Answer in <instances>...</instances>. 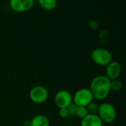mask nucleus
I'll list each match as a JSON object with an SVG mask.
<instances>
[{"instance_id": "nucleus-11", "label": "nucleus", "mask_w": 126, "mask_h": 126, "mask_svg": "<svg viewBox=\"0 0 126 126\" xmlns=\"http://www.w3.org/2000/svg\"><path fill=\"white\" fill-rule=\"evenodd\" d=\"M38 2L40 7L46 10H54L58 4V2L55 0H38Z\"/></svg>"}, {"instance_id": "nucleus-14", "label": "nucleus", "mask_w": 126, "mask_h": 126, "mask_svg": "<svg viewBox=\"0 0 126 126\" xmlns=\"http://www.w3.org/2000/svg\"><path fill=\"white\" fill-rule=\"evenodd\" d=\"M88 111L86 107H83V106H78L77 111H76V115L78 117L83 119L85 117H86L88 115Z\"/></svg>"}, {"instance_id": "nucleus-8", "label": "nucleus", "mask_w": 126, "mask_h": 126, "mask_svg": "<svg viewBox=\"0 0 126 126\" xmlns=\"http://www.w3.org/2000/svg\"><path fill=\"white\" fill-rule=\"evenodd\" d=\"M122 72V66L118 61H112L106 66L105 76L110 80L118 79Z\"/></svg>"}, {"instance_id": "nucleus-9", "label": "nucleus", "mask_w": 126, "mask_h": 126, "mask_svg": "<svg viewBox=\"0 0 126 126\" xmlns=\"http://www.w3.org/2000/svg\"><path fill=\"white\" fill-rule=\"evenodd\" d=\"M80 126H103V123L99 118L97 114H88L81 119Z\"/></svg>"}, {"instance_id": "nucleus-15", "label": "nucleus", "mask_w": 126, "mask_h": 126, "mask_svg": "<svg viewBox=\"0 0 126 126\" xmlns=\"http://www.w3.org/2000/svg\"><path fill=\"white\" fill-rule=\"evenodd\" d=\"M78 106L74 104L73 103L67 108V111H68V114L69 116L72 117V116H75L76 115V111H77Z\"/></svg>"}, {"instance_id": "nucleus-1", "label": "nucleus", "mask_w": 126, "mask_h": 126, "mask_svg": "<svg viewBox=\"0 0 126 126\" xmlns=\"http://www.w3.org/2000/svg\"><path fill=\"white\" fill-rule=\"evenodd\" d=\"M111 80L105 75H98L94 78L90 83V91L92 93L94 99L103 100L106 99L110 92Z\"/></svg>"}, {"instance_id": "nucleus-16", "label": "nucleus", "mask_w": 126, "mask_h": 126, "mask_svg": "<svg viewBox=\"0 0 126 126\" xmlns=\"http://www.w3.org/2000/svg\"><path fill=\"white\" fill-rule=\"evenodd\" d=\"M58 115L61 118H63V119L69 117L67 109H60L58 111Z\"/></svg>"}, {"instance_id": "nucleus-3", "label": "nucleus", "mask_w": 126, "mask_h": 126, "mask_svg": "<svg viewBox=\"0 0 126 126\" xmlns=\"http://www.w3.org/2000/svg\"><path fill=\"white\" fill-rule=\"evenodd\" d=\"M92 61L100 66H106L112 61V54L105 48L97 47L92 50L91 53Z\"/></svg>"}, {"instance_id": "nucleus-13", "label": "nucleus", "mask_w": 126, "mask_h": 126, "mask_svg": "<svg viewBox=\"0 0 126 126\" xmlns=\"http://www.w3.org/2000/svg\"><path fill=\"white\" fill-rule=\"evenodd\" d=\"M88 114H97V111H98V109H99V104H97L95 102H92L91 103H89L86 107Z\"/></svg>"}, {"instance_id": "nucleus-12", "label": "nucleus", "mask_w": 126, "mask_h": 126, "mask_svg": "<svg viewBox=\"0 0 126 126\" xmlns=\"http://www.w3.org/2000/svg\"><path fill=\"white\" fill-rule=\"evenodd\" d=\"M123 82L119 79H115V80H111V83H110L111 91H114V92L120 91L123 88Z\"/></svg>"}, {"instance_id": "nucleus-4", "label": "nucleus", "mask_w": 126, "mask_h": 126, "mask_svg": "<svg viewBox=\"0 0 126 126\" xmlns=\"http://www.w3.org/2000/svg\"><path fill=\"white\" fill-rule=\"evenodd\" d=\"M93 101L94 97L90 89L88 88H81L78 89L72 96V103L77 106L86 107Z\"/></svg>"}, {"instance_id": "nucleus-2", "label": "nucleus", "mask_w": 126, "mask_h": 126, "mask_svg": "<svg viewBox=\"0 0 126 126\" xmlns=\"http://www.w3.org/2000/svg\"><path fill=\"white\" fill-rule=\"evenodd\" d=\"M97 116L103 123H111L117 118V111L115 107L109 103H103L99 105Z\"/></svg>"}, {"instance_id": "nucleus-6", "label": "nucleus", "mask_w": 126, "mask_h": 126, "mask_svg": "<svg viewBox=\"0 0 126 126\" xmlns=\"http://www.w3.org/2000/svg\"><path fill=\"white\" fill-rule=\"evenodd\" d=\"M54 101L59 109H67L72 103V95L69 91L62 89L56 93Z\"/></svg>"}, {"instance_id": "nucleus-5", "label": "nucleus", "mask_w": 126, "mask_h": 126, "mask_svg": "<svg viewBox=\"0 0 126 126\" xmlns=\"http://www.w3.org/2000/svg\"><path fill=\"white\" fill-rule=\"evenodd\" d=\"M29 97L32 103L35 104H42L47 100L49 92L44 86H35L30 89Z\"/></svg>"}, {"instance_id": "nucleus-7", "label": "nucleus", "mask_w": 126, "mask_h": 126, "mask_svg": "<svg viewBox=\"0 0 126 126\" xmlns=\"http://www.w3.org/2000/svg\"><path fill=\"white\" fill-rule=\"evenodd\" d=\"M34 5V0H11L10 7L17 13L26 12L32 9Z\"/></svg>"}, {"instance_id": "nucleus-10", "label": "nucleus", "mask_w": 126, "mask_h": 126, "mask_svg": "<svg viewBox=\"0 0 126 126\" xmlns=\"http://www.w3.org/2000/svg\"><path fill=\"white\" fill-rule=\"evenodd\" d=\"M30 122V126H49V118L44 114L35 116Z\"/></svg>"}]
</instances>
